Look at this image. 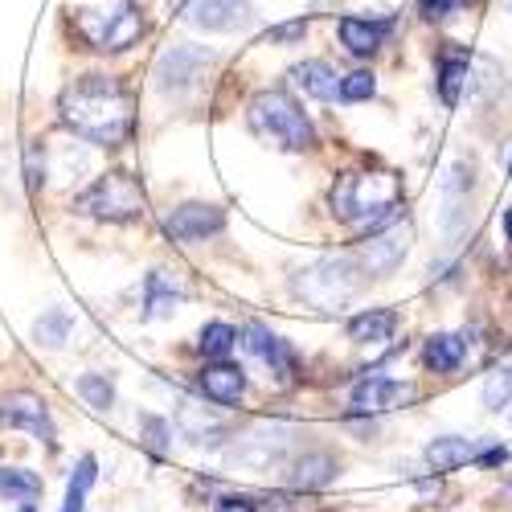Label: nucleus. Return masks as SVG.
I'll use <instances>...</instances> for the list:
<instances>
[{
    "label": "nucleus",
    "instance_id": "1",
    "mask_svg": "<svg viewBox=\"0 0 512 512\" xmlns=\"http://www.w3.org/2000/svg\"><path fill=\"white\" fill-rule=\"evenodd\" d=\"M58 123L74 140H87L95 148H119L136 132L132 87L115 74H82L66 82L58 95Z\"/></svg>",
    "mask_w": 512,
    "mask_h": 512
},
{
    "label": "nucleus",
    "instance_id": "2",
    "mask_svg": "<svg viewBox=\"0 0 512 512\" xmlns=\"http://www.w3.org/2000/svg\"><path fill=\"white\" fill-rule=\"evenodd\" d=\"M328 209L336 222H349L361 230H386L394 226V213L402 209V177L398 173H340L328 189Z\"/></svg>",
    "mask_w": 512,
    "mask_h": 512
},
{
    "label": "nucleus",
    "instance_id": "3",
    "mask_svg": "<svg viewBox=\"0 0 512 512\" xmlns=\"http://www.w3.org/2000/svg\"><path fill=\"white\" fill-rule=\"evenodd\" d=\"M365 283H369V275L361 271L353 254H340V259L328 254V259H316L295 271L287 279V291L295 304H304L312 312H336V308H345Z\"/></svg>",
    "mask_w": 512,
    "mask_h": 512
},
{
    "label": "nucleus",
    "instance_id": "4",
    "mask_svg": "<svg viewBox=\"0 0 512 512\" xmlns=\"http://www.w3.org/2000/svg\"><path fill=\"white\" fill-rule=\"evenodd\" d=\"M246 123H250V132L259 136L263 144H271L279 152H312L316 148V123H312V115L295 103L287 91H279V87L259 91L246 103Z\"/></svg>",
    "mask_w": 512,
    "mask_h": 512
},
{
    "label": "nucleus",
    "instance_id": "5",
    "mask_svg": "<svg viewBox=\"0 0 512 512\" xmlns=\"http://www.w3.org/2000/svg\"><path fill=\"white\" fill-rule=\"evenodd\" d=\"M74 213H82V218H95V222H136L144 218L148 209V197H144V185L127 173V168H111V173L95 177L91 189H82L70 205Z\"/></svg>",
    "mask_w": 512,
    "mask_h": 512
},
{
    "label": "nucleus",
    "instance_id": "6",
    "mask_svg": "<svg viewBox=\"0 0 512 512\" xmlns=\"http://www.w3.org/2000/svg\"><path fill=\"white\" fill-rule=\"evenodd\" d=\"M74 21L78 33L103 54H119L144 37V13L136 9V0H99V5H82L78 0Z\"/></svg>",
    "mask_w": 512,
    "mask_h": 512
},
{
    "label": "nucleus",
    "instance_id": "7",
    "mask_svg": "<svg viewBox=\"0 0 512 512\" xmlns=\"http://www.w3.org/2000/svg\"><path fill=\"white\" fill-rule=\"evenodd\" d=\"M295 439H300V431L287 422H259L226 443V463L242 467V472H271L291 455Z\"/></svg>",
    "mask_w": 512,
    "mask_h": 512
},
{
    "label": "nucleus",
    "instance_id": "8",
    "mask_svg": "<svg viewBox=\"0 0 512 512\" xmlns=\"http://www.w3.org/2000/svg\"><path fill=\"white\" fill-rule=\"evenodd\" d=\"M0 426H5V431H25L37 443H46L50 451L58 447L54 414H50L46 398L33 394V390H9V394H0Z\"/></svg>",
    "mask_w": 512,
    "mask_h": 512
},
{
    "label": "nucleus",
    "instance_id": "9",
    "mask_svg": "<svg viewBox=\"0 0 512 512\" xmlns=\"http://www.w3.org/2000/svg\"><path fill=\"white\" fill-rule=\"evenodd\" d=\"M209 66H213V50L189 46V41H185V46H173V50H164L156 58L152 78H156V87L164 95H185V91H193L197 82L209 74Z\"/></svg>",
    "mask_w": 512,
    "mask_h": 512
},
{
    "label": "nucleus",
    "instance_id": "10",
    "mask_svg": "<svg viewBox=\"0 0 512 512\" xmlns=\"http://www.w3.org/2000/svg\"><path fill=\"white\" fill-rule=\"evenodd\" d=\"M406 254H410V226H386V230H373L369 238H361L353 259L361 263V271L369 279H390L402 267Z\"/></svg>",
    "mask_w": 512,
    "mask_h": 512
},
{
    "label": "nucleus",
    "instance_id": "11",
    "mask_svg": "<svg viewBox=\"0 0 512 512\" xmlns=\"http://www.w3.org/2000/svg\"><path fill=\"white\" fill-rule=\"evenodd\" d=\"M238 345H246L254 357H259L271 377L279 386H291V381H300V353L291 349V340H283L279 332H271L267 324H246L238 332Z\"/></svg>",
    "mask_w": 512,
    "mask_h": 512
},
{
    "label": "nucleus",
    "instance_id": "12",
    "mask_svg": "<svg viewBox=\"0 0 512 512\" xmlns=\"http://www.w3.org/2000/svg\"><path fill=\"white\" fill-rule=\"evenodd\" d=\"M418 402V386L414 381H394V377H361L353 386V414L361 418H377V414H394Z\"/></svg>",
    "mask_w": 512,
    "mask_h": 512
},
{
    "label": "nucleus",
    "instance_id": "13",
    "mask_svg": "<svg viewBox=\"0 0 512 512\" xmlns=\"http://www.w3.org/2000/svg\"><path fill=\"white\" fill-rule=\"evenodd\" d=\"M226 230V209L213 201H185L164 218V234L173 242H205Z\"/></svg>",
    "mask_w": 512,
    "mask_h": 512
},
{
    "label": "nucleus",
    "instance_id": "14",
    "mask_svg": "<svg viewBox=\"0 0 512 512\" xmlns=\"http://www.w3.org/2000/svg\"><path fill=\"white\" fill-rule=\"evenodd\" d=\"M250 17V0H189L185 5V21L201 33H234Z\"/></svg>",
    "mask_w": 512,
    "mask_h": 512
},
{
    "label": "nucleus",
    "instance_id": "15",
    "mask_svg": "<svg viewBox=\"0 0 512 512\" xmlns=\"http://www.w3.org/2000/svg\"><path fill=\"white\" fill-rule=\"evenodd\" d=\"M394 33V21L390 17H340L336 21V37H340V46H345L353 58H373L381 46H386V37Z\"/></svg>",
    "mask_w": 512,
    "mask_h": 512
},
{
    "label": "nucleus",
    "instance_id": "16",
    "mask_svg": "<svg viewBox=\"0 0 512 512\" xmlns=\"http://www.w3.org/2000/svg\"><path fill=\"white\" fill-rule=\"evenodd\" d=\"M197 390L213 402V406H238V398L246 394V369L218 357L197 373Z\"/></svg>",
    "mask_w": 512,
    "mask_h": 512
},
{
    "label": "nucleus",
    "instance_id": "17",
    "mask_svg": "<svg viewBox=\"0 0 512 512\" xmlns=\"http://www.w3.org/2000/svg\"><path fill=\"white\" fill-rule=\"evenodd\" d=\"M340 476V459L328 455V451H304L300 459L291 463V472H287V484L295 492H324L332 488Z\"/></svg>",
    "mask_w": 512,
    "mask_h": 512
},
{
    "label": "nucleus",
    "instance_id": "18",
    "mask_svg": "<svg viewBox=\"0 0 512 512\" xmlns=\"http://www.w3.org/2000/svg\"><path fill=\"white\" fill-rule=\"evenodd\" d=\"M484 451L480 439H463V435H439L426 443V463H431V472L435 476H447V472H459V467L467 463H476V455Z\"/></svg>",
    "mask_w": 512,
    "mask_h": 512
},
{
    "label": "nucleus",
    "instance_id": "19",
    "mask_svg": "<svg viewBox=\"0 0 512 512\" xmlns=\"http://www.w3.org/2000/svg\"><path fill=\"white\" fill-rule=\"evenodd\" d=\"M398 324H402V316H398L394 308H365V312H357V316L345 324V332H349L353 345L377 349V345H386V340H394Z\"/></svg>",
    "mask_w": 512,
    "mask_h": 512
},
{
    "label": "nucleus",
    "instance_id": "20",
    "mask_svg": "<svg viewBox=\"0 0 512 512\" xmlns=\"http://www.w3.org/2000/svg\"><path fill=\"white\" fill-rule=\"evenodd\" d=\"M467 361V340L459 332H431L422 345V365L439 373V377H451L459 365Z\"/></svg>",
    "mask_w": 512,
    "mask_h": 512
},
{
    "label": "nucleus",
    "instance_id": "21",
    "mask_svg": "<svg viewBox=\"0 0 512 512\" xmlns=\"http://www.w3.org/2000/svg\"><path fill=\"white\" fill-rule=\"evenodd\" d=\"M291 82L300 87L308 99H320V103H332L340 99V74L324 62V58H308L291 70Z\"/></svg>",
    "mask_w": 512,
    "mask_h": 512
},
{
    "label": "nucleus",
    "instance_id": "22",
    "mask_svg": "<svg viewBox=\"0 0 512 512\" xmlns=\"http://www.w3.org/2000/svg\"><path fill=\"white\" fill-rule=\"evenodd\" d=\"M467 87H472V66H467V54L447 50V54L439 58V66H435V91H439L443 107L455 111Z\"/></svg>",
    "mask_w": 512,
    "mask_h": 512
},
{
    "label": "nucleus",
    "instance_id": "23",
    "mask_svg": "<svg viewBox=\"0 0 512 512\" xmlns=\"http://www.w3.org/2000/svg\"><path fill=\"white\" fill-rule=\"evenodd\" d=\"M185 300V291L168 283L164 271H152L144 283V320H160V316H173L177 304Z\"/></svg>",
    "mask_w": 512,
    "mask_h": 512
},
{
    "label": "nucleus",
    "instance_id": "24",
    "mask_svg": "<svg viewBox=\"0 0 512 512\" xmlns=\"http://www.w3.org/2000/svg\"><path fill=\"white\" fill-rule=\"evenodd\" d=\"M99 480V459L95 455H82L74 463V476L66 484V500H62V512H87V496Z\"/></svg>",
    "mask_w": 512,
    "mask_h": 512
},
{
    "label": "nucleus",
    "instance_id": "25",
    "mask_svg": "<svg viewBox=\"0 0 512 512\" xmlns=\"http://www.w3.org/2000/svg\"><path fill=\"white\" fill-rule=\"evenodd\" d=\"M41 476L29 472V467H0V500H13V504H33L41 500Z\"/></svg>",
    "mask_w": 512,
    "mask_h": 512
},
{
    "label": "nucleus",
    "instance_id": "26",
    "mask_svg": "<svg viewBox=\"0 0 512 512\" xmlns=\"http://www.w3.org/2000/svg\"><path fill=\"white\" fill-rule=\"evenodd\" d=\"M70 332H74V316L66 308L41 312L37 324H33V340H37V345H46V349H62L70 340Z\"/></svg>",
    "mask_w": 512,
    "mask_h": 512
},
{
    "label": "nucleus",
    "instance_id": "27",
    "mask_svg": "<svg viewBox=\"0 0 512 512\" xmlns=\"http://www.w3.org/2000/svg\"><path fill=\"white\" fill-rule=\"evenodd\" d=\"M234 345H238V328H234V324H226V320H209V324L197 332V353H201V357H209V361L226 357Z\"/></svg>",
    "mask_w": 512,
    "mask_h": 512
},
{
    "label": "nucleus",
    "instance_id": "28",
    "mask_svg": "<svg viewBox=\"0 0 512 512\" xmlns=\"http://www.w3.org/2000/svg\"><path fill=\"white\" fill-rule=\"evenodd\" d=\"M177 422H181V431H185L193 443H209V439H222V435H226V431H222V422L213 418L209 410L201 414V406H193V402H181Z\"/></svg>",
    "mask_w": 512,
    "mask_h": 512
},
{
    "label": "nucleus",
    "instance_id": "29",
    "mask_svg": "<svg viewBox=\"0 0 512 512\" xmlns=\"http://www.w3.org/2000/svg\"><path fill=\"white\" fill-rule=\"evenodd\" d=\"M480 402H484V410H492V414H500V410L512 406V365H500V369H492V373L484 377Z\"/></svg>",
    "mask_w": 512,
    "mask_h": 512
},
{
    "label": "nucleus",
    "instance_id": "30",
    "mask_svg": "<svg viewBox=\"0 0 512 512\" xmlns=\"http://www.w3.org/2000/svg\"><path fill=\"white\" fill-rule=\"evenodd\" d=\"M74 390H78V398L87 402L91 410H111L115 406V386H111L103 373H82L74 381Z\"/></svg>",
    "mask_w": 512,
    "mask_h": 512
},
{
    "label": "nucleus",
    "instance_id": "31",
    "mask_svg": "<svg viewBox=\"0 0 512 512\" xmlns=\"http://www.w3.org/2000/svg\"><path fill=\"white\" fill-rule=\"evenodd\" d=\"M373 95H377V74L373 70L340 74V103H369Z\"/></svg>",
    "mask_w": 512,
    "mask_h": 512
},
{
    "label": "nucleus",
    "instance_id": "32",
    "mask_svg": "<svg viewBox=\"0 0 512 512\" xmlns=\"http://www.w3.org/2000/svg\"><path fill=\"white\" fill-rule=\"evenodd\" d=\"M168 435H173V426H168L164 418H156V414H144L140 418V439H144V447L152 455H164L168 451Z\"/></svg>",
    "mask_w": 512,
    "mask_h": 512
},
{
    "label": "nucleus",
    "instance_id": "33",
    "mask_svg": "<svg viewBox=\"0 0 512 512\" xmlns=\"http://www.w3.org/2000/svg\"><path fill=\"white\" fill-rule=\"evenodd\" d=\"M304 37H308V21H283L263 33V46H300Z\"/></svg>",
    "mask_w": 512,
    "mask_h": 512
},
{
    "label": "nucleus",
    "instance_id": "34",
    "mask_svg": "<svg viewBox=\"0 0 512 512\" xmlns=\"http://www.w3.org/2000/svg\"><path fill=\"white\" fill-rule=\"evenodd\" d=\"M25 173H29V189L33 193L46 185V160H41V148L37 144H29V152H25Z\"/></svg>",
    "mask_w": 512,
    "mask_h": 512
},
{
    "label": "nucleus",
    "instance_id": "35",
    "mask_svg": "<svg viewBox=\"0 0 512 512\" xmlns=\"http://www.w3.org/2000/svg\"><path fill=\"white\" fill-rule=\"evenodd\" d=\"M213 512H259V504H254L250 496H218V504H213Z\"/></svg>",
    "mask_w": 512,
    "mask_h": 512
},
{
    "label": "nucleus",
    "instance_id": "36",
    "mask_svg": "<svg viewBox=\"0 0 512 512\" xmlns=\"http://www.w3.org/2000/svg\"><path fill=\"white\" fill-rule=\"evenodd\" d=\"M418 9H422L426 21H443V17H451L455 0H418Z\"/></svg>",
    "mask_w": 512,
    "mask_h": 512
},
{
    "label": "nucleus",
    "instance_id": "37",
    "mask_svg": "<svg viewBox=\"0 0 512 512\" xmlns=\"http://www.w3.org/2000/svg\"><path fill=\"white\" fill-rule=\"evenodd\" d=\"M476 463H480V467H504V463H508V451H504V447H488V451L476 455Z\"/></svg>",
    "mask_w": 512,
    "mask_h": 512
},
{
    "label": "nucleus",
    "instance_id": "38",
    "mask_svg": "<svg viewBox=\"0 0 512 512\" xmlns=\"http://www.w3.org/2000/svg\"><path fill=\"white\" fill-rule=\"evenodd\" d=\"M500 230H504V242L512 246V209H504V218H500Z\"/></svg>",
    "mask_w": 512,
    "mask_h": 512
},
{
    "label": "nucleus",
    "instance_id": "39",
    "mask_svg": "<svg viewBox=\"0 0 512 512\" xmlns=\"http://www.w3.org/2000/svg\"><path fill=\"white\" fill-rule=\"evenodd\" d=\"M508 13H512V0H508Z\"/></svg>",
    "mask_w": 512,
    "mask_h": 512
}]
</instances>
